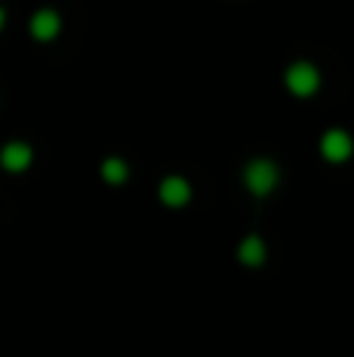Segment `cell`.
<instances>
[{"instance_id":"ba28073f","label":"cell","mask_w":354,"mask_h":357,"mask_svg":"<svg viewBox=\"0 0 354 357\" xmlns=\"http://www.w3.org/2000/svg\"><path fill=\"white\" fill-rule=\"evenodd\" d=\"M100 178H104L107 185H123L125 178H129L125 160H119V157H107V160L100 163Z\"/></svg>"},{"instance_id":"3957f363","label":"cell","mask_w":354,"mask_h":357,"mask_svg":"<svg viewBox=\"0 0 354 357\" xmlns=\"http://www.w3.org/2000/svg\"><path fill=\"white\" fill-rule=\"evenodd\" d=\"M320 154L326 163H345L354 154V142L345 129H330L320 138Z\"/></svg>"},{"instance_id":"5b68a950","label":"cell","mask_w":354,"mask_h":357,"mask_svg":"<svg viewBox=\"0 0 354 357\" xmlns=\"http://www.w3.org/2000/svg\"><path fill=\"white\" fill-rule=\"evenodd\" d=\"M160 201L173 210L185 207V204L192 201V182H188L185 176H167L160 182Z\"/></svg>"},{"instance_id":"52a82bcc","label":"cell","mask_w":354,"mask_h":357,"mask_svg":"<svg viewBox=\"0 0 354 357\" xmlns=\"http://www.w3.org/2000/svg\"><path fill=\"white\" fill-rule=\"evenodd\" d=\"M238 260L245 266H261L267 260V245H263L261 235H248V238L238 245Z\"/></svg>"},{"instance_id":"6da1fadb","label":"cell","mask_w":354,"mask_h":357,"mask_svg":"<svg viewBox=\"0 0 354 357\" xmlns=\"http://www.w3.org/2000/svg\"><path fill=\"white\" fill-rule=\"evenodd\" d=\"M320 82H323L320 79V69L314 66V63H307V60L292 63L288 73H286V88L295 94V98H311V94H317Z\"/></svg>"},{"instance_id":"277c9868","label":"cell","mask_w":354,"mask_h":357,"mask_svg":"<svg viewBox=\"0 0 354 357\" xmlns=\"http://www.w3.org/2000/svg\"><path fill=\"white\" fill-rule=\"evenodd\" d=\"M31 160H35V151L25 142H6L3 148H0V163H3V169H10V173L29 169Z\"/></svg>"},{"instance_id":"8992f818","label":"cell","mask_w":354,"mask_h":357,"mask_svg":"<svg viewBox=\"0 0 354 357\" xmlns=\"http://www.w3.org/2000/svg\"><path fill=\"white\" fill-rule=\"evenodd\" d=\"M60 29H63V19H60V13H54V10H38L29 22V31L35 41H54V38L60 35Z\"/></svg>"},{"instance_id":"9c48e42d","label":"cell","mask_w":354,"mask_h":357,"mask_svg":"<svg viewBox=\"0 0 354 357\" xmlns=\"http://www.w3.org/2000/svg\"><path fill=\"white\" fill-rule=\"evenodd\" d=\"M3 25H6V13L0 10V29H3Z\"/></svg>"},{"instance_id":"7a4b0ae2","label":"cell","mask_w":354,"mask_h":357,"mask_svg":"<svg viewBox=\"0 0 354 357\" xmlns=\"http://www.w3.org/2000/svg\"><path fill=\"white\" fill-rule=\"evenodd\" d=\"M279 185V169H276L273 160H251L248 167H245V188L251 191V195L263 197L270 195V191Z\"/></svg>"}]
</instances>
